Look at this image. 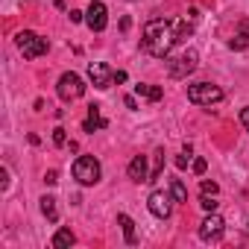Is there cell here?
Returning a JSON list of instances; mask_svg holds the SVG:
<instances>
[{
	"instance_id": "cell-13",
	"label": "cell",
	"mask_w": 249,
	"mask_h": 249,
	"mask_svg": "<svg viewBox=\"0 0 249 249\" xmlns=\"http://www.w3.org/2000/svg\"><path fill=\"white\" fill-rule=\"evenodd\" d=\"M117 223H120V229H123V240H126L129 246H135V243H138V234H135V220H132L129 214H117Z\"/></svg>"
},
{
	"instance_id": "cell-19",
	"label": "cell",
	"mask_w": 249,
	"mask_h": 249,
	"mask_svg": "<svg viewBox=\"0 0 249 249\" xmlns=\"http://www.w3.org/2000/svg\"><path fill=\"white\" fill-rule=\"evenodd\" d=\"M191 33H194V27H191L188 21H179V24H176V38H179V41H185Z\"/></svg>"
},
{
	"instance_id": "cell-6",
	"label": "cell",
	"mask_w": 249,
	"mask_h": 249,
	"mask_svg": "<svg viewBox=\"0 0 249 249\" xmlns=\"http://www.w3.org/2000/svg\"><path fill=\"white\" fill-rule=\"evenodd\" d=\"M85 88H88V85L82 82V76L73 73V71H68V73L59 76V88H56V91H59L62 100H79V97L85 94Z\"/></svg>"
},
{
	"instance_id": "cell-2",
	"label": "cell",
	"mask_w": 249,
	"mask_h": 249,
	"mask_svg": "<svg viewBox=\"0 0 249 249\" xmlns=\"http://www.w3.org/2000/svg\"><path fill=\"white\" fill-rule=\"evenodd\" d=\"M100 176H103V167H100V161H97L94 156H79V159L73 161V179H76L79 185L91 188V185L100 182Z\"/></svg>"
},
{
	"instance_id": "cell-4",
	"label": "cell",
	"mask_w": 249,
	"mask_h": 249,
	"mask_svg": "<svg viewBox=\"0 0 249 249\" xmlns=\"http://www.w3.org/2000/svg\"><path fill=\"white\" fill-rule=\"evenodd\" d=\"M188 100L196 106H214L223 100V91H220V85H211V82H194V85H188Z\"/></svg>"
},
{
	"instance_id": "cell-3",
	"label": "cell",
	"mask_w": 249,
	"mask_h": 249,
	"mask_svg": "<svg viewBox=\"0 0 249 249\" xmlns=\"http://www.w3.org/2000/svg\"><path fill=\"white\" fill-rule=\"evenodd\" d=\"M15 44H18V50L24 53V59H38V56H44L47 53V38H41L38 33H33V30H24V33H18L15 36Z\"/></svg>"
},
{
	"instance_id": "cell-7",
	"label": "cell",
	"mask_w": 249,
	"mask_h": 249,
	"mask_svg": "<svg viewBox=\"0 0 249 249\" xmlns=\"http://www.w3.org/2000/svg\"><path fill=\"white\" fill-rule=\"evenodd\" d=\"M173 194H167V191H153L150 194V199H147V208H150V214L153 217H159V220H167L170 217V211H173Z\"/></svg>"
},
{
	"instance_id": "cell-1",
	"label": "cell",
	"mask_w": 249,
	"mask_h": 249,
	"mask_svg": "<svg viewBox=\"0 0 249 249\" xmlns=\"http://www.w3.org/2000/svg\"><path fill=\"white\" fill-rule=\"evenodd\" d=\"M176 41H179V38H176V27H173L170 21H164V18H156V21H150V24L144 27L141 47H144L150 56H156V59H167Z\"/></svg>"
},
{
	"instance_id": "cell-9",
	"label": "cell",
	"mask_w": 249,
	"mask_h": 249,
	"mask_svg": "<svg viewBox=\"0 0 249 249\" xmlns=\"http://www.w3.org/2000/svg\"><path fill=\"white\" fill-rule=\"evenodd\" d=\"M88 79H91L94 88L106 91V88H111V82H114V71H111L106 62H91V65H88Z\"/></svg>"
},
{
	"instance_id": "cell-15",
	"label": "cell",
	"mask_w": 249,
	"mask_h": 249,
	"mask_svg": "<svg viewBox=\"0 0 249 249\" xmlns=\"http://www.w3.org/2000/svg\"><path fill=\"white\" fill-rule=\"evenodd\" d=\"M73 243H76V237H73L71 229H59V231L53 234V240H50L53 249H68V246H73Z\"/></svg>"
},
{
	"instance_id": "cell-12",
	"label": "cell",
	"mask_w": 249,
	"mask_h": 249,
	"mask_svg": "<svg viewBox=\"0 0 249 249\" xmlns=\"http://www.w3.org/2000/svg\"><path fill=\"white\" fill-rule=\"evenodd\" d=\"M106 126H108V120L100 117V106H88V117L82 123V129L85 132H94V129H106Z\"/></svg>"
},
{
	"instance_id": "cell-5",
	"label": "cell",
	"mask_w": 249,
	"mask_h": 249,
	"mask_svg": "<svg viewBox=\"0 0 249 249\" xmlns=\"http://www.w3.org/2000/svg\"><path fill=\"white\" fill-rule=\"evenodd\" d=\"M196 59H199L196 50H185V53L167 59V73H170L173 79H188V73L196 71Z\"/></svg>"
},
{
	"instance_id": "cell-20",
	"label": "cell",
	"mask_w": 249,
	"mask_h": 249,
	"mask_svg": "<svg viewBox=\"0 0 249 249\" xmlns=\"http://www.w3.org/2000/svg\"><path fill=\"white\" fill-rule=\"evenodd\" d=\"M199 205H202V211H217V205H220V202H217L211 194H202V196H199Z\"/></svg>"
},
{
	"instance_id": "cell-11",
	"label": "cell",
	"mask_w": 249,
	"mask_h": 249,
	"mask_svg": "<svg viewBox=\"0 0 249 249\" xmlns=\"http://www.w3.org/2000/svg\"><path fill=\"white\" fill-rule=\"evenodd\" d=\"M126 173H129V179H132V182H138V185H141V182H150L147 156H135V159L129 161V170H126Z\"/></svg>"
},
{
	"instance_id": "cell-26",
	"label": "cell",
	"mask_w": 249,
	"mask_h": 249,
	"mask_svg": "<svg viewBox=\"0 0 249 249\" xmlns=\"http://www.w3.org/2000/svg\"><path fill=\"white\" fill-rule=\"evenodd\" d=\"M44 182H47V185H56V182H59V173H56V170H47V173H44Z\"/></svg>"
},
{
	"instance_id": "cell-21",
	"label": "cell",
	"mask_w": 249,
	"mask_h": 249,
	"mask_svg": "<svg viewBox=\"0 0 249 249\" xmlns=\"http://www.w3.org/2000/svg\"><path fill=\"white\" fill-rule=\"evenodd\" d=\"M53 144H56V147H68V135H65V129H62V126H56V129H53Z\"/></svg>"
},
{
	"instance_id": "cell-17",
	"label": "cell",
	"mask_w": 249,
	"mask_h": 249,
	"mask_svg": "<svg viewBox=\"0 0 249 249\" xmlns=\"http://www.w3.org/2000/svg\"><path fill=\"white\" fill-rule=\"evenodd\" d=\"M170 194H173L176 202H188V188L182 185V179H173L170 182Z\"/></svg>"
},
{
	"instance_id": "cell-23",
	"label": "cell",
	"mask_w": 249,
	"mask_h": 249,
	"mask_svg": "<svg viewBox=\"0 0 249 249\" xmlns=\"http://www.w3.org/2000/svg\"><path fill=\"white\" fill-rule=\"evenodd\" d=\"M188 161H191V147H185V153H182V156H176V167H179V170H185V167H188Z\"/></svg>"
},
{
	"instance_id": "cell-30",
	"label": "cell",
	"mask_w": 249,
	"mask_h": 249,
	"mask_svg": "<svg viewBox=\"0 0 249 249\" xmlns=\"http://www.w3.org/2000/svg\"><path fill=\"white\" fill-rule=\"evenodd\" d=\"M71 21H73V24H79V21H82V12H76V9H71Z\"/></svg>"
},
{
	"instance_id": "cell-29",
	"label": "cell",
	"mask_w": 249,
	"mask_h": 249,
	"mask_svg": "<svg viewBox=\"0 0 249 249\" xmlns=\"http://www.w3.org/2000/svg\"><path fill=\"white\" fill-rule=\"evenodd\" d=\"M237 30H240V36H246V38H249V21H240V24H237Z\"/></svg>"
},
{
	"instance_id": "cell-25",
	"label": "cell",
	"mask_w": 249,
	"mask_h": 249,
	"mask_svg": "<svg viewBox=\"0 0 249 249\" xmlns=\"http://www.w3.org/2000/svg\"><path fill=\"white\" fill-rule=\"evenodd\" d=\"M217 191H220V188H217V182H208V179L202 182V194H211V196H217Z\"/></svg>"
},
{
	"instance_id": "cell-22",
	"label": "cell",
	"mask_w": 249,
	"mask_h": 249,
	"mask_svg": "<svg viewBox=\"0 0 249 249\" xmlns=\"http://www.w3.org/2000/svg\"><path fill=\"white\" fill-rule=\"evenodd\" d=\"M246 44H249V38H246V36H234V38L229 41V47H231V50H243Z\"/></svg>"
},
{
	"instance_id": "cell-27",
	"label": "cell",
	"mask_w": 249,
	"mask_h": 249,
	"mask_svg": "<svg viewBox=\"0 0 249 249\" xmlns=\"http://www.w3.org/2000/svg\"><path fill=\"white\" fill-rule=\"evenodd\" d=\"M240 123H243L246 132H249V106H246V108H240Z\"/></svg>"
},
{
	"instance_id": "cell-24",
	"label": "cell",
	"mask_w": 249,
	"mask_h": 249,
	"mask_svg": "<svg viewBox=\"0 0 249 249\" xmlns=\"http://www.w3.org/2000/svg\"><path fill=\"white\" fill-rule=\"evenodd\" d=\"M205 170H208V161H205V159H194V173H196V176H202Z\"/></svg>"
},
{
	"instance_id": "cell-14",
	"label": "cell",
	"mask_w": 249,
	"mask_h": 249,
	"mask_svg": "<svg viewBox=\"0 0 249 249\" xmlns=\"http://www.w3.org/2000/svg\"><path fill=\"white\" fill-rule=\"evenodd\" d=\"M135 94L144 97V100H150V103H159V100L164 97V91H161L159 85H147V82H138V85H135Z\"/></svg>"
},
{
	"instance_id": "cell-8",
	"label": "cell",
	"mask_w": 249,
	"mask_h": 249,
	"mask_svg": "<svg viewBox=\"0 0 249 249\" xmlns=\"http://www.w3.org/2000/svg\"><path fill=\"white\" fill-rule=\"evenodd\" d=\"M85 24H88L91 33H103L108 27V9H106L103 0H91V6L85 12Z\"/></svg>"
},
{
	"instance_id": "cell-28",
	"label": "cell",
	"mask_w": 249,
	"mask_h": 249,
	"mask_svg": "<svg viewBox=\"0 0 249 249\" xmlns=\"http://www.w3.org/2000/svg\"><path fill=\"white\" fill-rule=\"evenodd\" d=\"M123 103H126V108H132V111L138 108V103H135V97H132V94H129V97H123Z\"/></svg>"
},
{
	"instance_id": "cell-16",
	"label": "cell",
	"mask_w": 249,
	"mask_h": 249,
	"mask_svg": "<svg viewBox=\"0 0 249 249\" xmlns=\"http://www.w3.org/2000/svg\"><path fill=\"white\" fill-rule=\"evenodd\" d=\"M41 214H44L50 223L59 220V211H56V199H53V196H41Z\"/></svg>"
},
{
	"instance_id": "cell-18",
	"label": "cell",
	"mask_w": 249,
	"mask_h": 249,
	"mask_svg": "<svg viewBox=\"0 0 249 249\" xmlns=\"http://www.w3.org/2000/svg\"><path fill=\"white\" fill-rule=\"evenodd\" d=\"M161 170H164V150H156V164L150 170V182H156L161 176Z\"/></svg>"
},
{
	"instance_id": "cell-10",
	"label": "cell",
	"mask_w": 249,
	"mask_h": 249,
	"mask_svg": "<svg viewBox=\"0 0 249 249\" xmlns=\"http://www.w3.org/2000/svg\"><path fill=\"white\" fill-rule=\"evenodd\" d=\"M223 231H226V220H223L217 211H208V217H205L202 226H199V237H202V240H220Z\"/></svg>"
}]
</instances>
